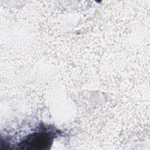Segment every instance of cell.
<instances>
[{
  "instance_id": "cell-1",
  "label": "cell",
  "mask_w": 150,
  "mask_h": 150,
  "mask_svg": "<svg viewBox=\"0 0 150 150\" xmlns=\"http://www.w3.org/2000/svg\"><path fill=\"white\" fill-rule=\"evenodd\" d=\"M51 141L50 135L45 132L35 133L30 136L23 142V146L27 149H39L46 148L50 145Z\"/></svg>"
}]
</instances>
